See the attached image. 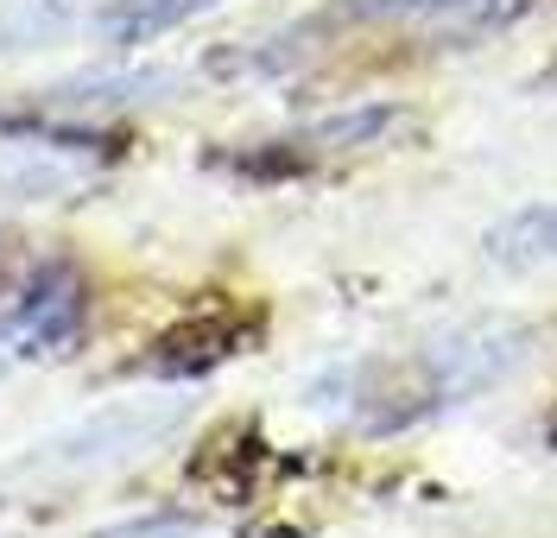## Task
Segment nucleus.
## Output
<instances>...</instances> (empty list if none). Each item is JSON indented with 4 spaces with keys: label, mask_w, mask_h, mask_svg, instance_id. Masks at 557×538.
<instances>
[{
    "label": "nucleus",
    "mask_w": 557,
    "mask_h": 538,
    "mask_svg": "<svg viewBox=\"0 0 557 538\" xmlns=\"http://www.w3.org/2000/svg\"><path fill=\"white\" fill-rule=\"evenodd\" d=\"M209 7H222V0H108L96 13V33L108 45H152V38L177 33L184 20H197Z\"/></svg>",
    "instance_id": "4"
},
{
    "label": "nucleus",
    "mask_w": 557,
    "mask_h": 538,
    "mask_svg": "<svg viewBox=\"0 0 557 538\" xmlns=\"http://www.w3.org/2000/svg\"><path fill=\"white\" fill-rule=\"evenodd\" d=\"M177 76L172 71H121V76H76L64 89H51L45 102L76 114V108H121V102H152V96H165Z\"/></svg>",
    "instance_id": "6"
},
{
    "label": "nucleus",
    "mask_w": 557,
    "mask_h": 538,
    "mask_svg": "<svg viewBox=\"0 0 557 538\" xmlns=\"http://www.w3.org/2000/svg\"><path fill=\"white\" fill-rule=\"evenodd\" d=\"M520 323H469L462 336H444L437 349H424V374H431V399H469L494 387L507 367H520L525 355Z\"/></svg>",
    "instance_id": "2"
},
{
    "label": "nucleus",
    "mask_w": 557,
    "mask_h": 538,
    "mask_svg": "<svg viewBox=\"0 0 557 538\" xmlns=\"http://www.w3.org/2000/svg\"><path fill=\"white\" fill-rule=\"evenodd\" d=\"M7 329H13L20 355H64L76 342V329H83V279L70 266L38 273L33 291L20 298V311L7 317Z\"/></svg>",
    "instance_id": "3"
},
{
    "label": "nucleus",
    "mask_w": 557,
    "mask_h": 538,
    "mask_svg": "<svg viewBox=\"0 0 557 538\" xmlns=\"http://www.w3.org/2000/svg\"><path fill=\"white\" fill-rule=\"evenodd\" d=\"M184 405H108L83 425L58 430L51 443H38L20 463V475H83V468H108L139 456L146 443H159L165 430H177Z\"/></svg>",
    "instance_id": "1"
},
{
    "label": "nucleus",
    "mask_w": 557,
    "mask_h": 538,
    "mask_svg": "<svg viewBox=\"0 0 557 538\" xmlns=\"http://www.w3.org/2000/svg\"><path fill=\"white\" fill-rule=\"evenodd\" d=\"M406 114L399 108H361V114H343V121H330V127H317L311 140H343V146H368V140H381L386 127H399Z\"/></svg>",
    "instance_id": "7"
},
{
    "label": "nucleus",
    "mask_w": 557,
    "mask_h": 538,
    "mask_svg": "<svg viewBox=\"0 0 557 538\" xmlns=\"http://www.w3.org/2000/svg\"><path fill=\"white\" fill-rule=\"evenodd\" d=\"M487 260L494 266H557V203L513 210L487 228Z\"/></svg>",
    "instance_id": "5"
}]
</instances>
